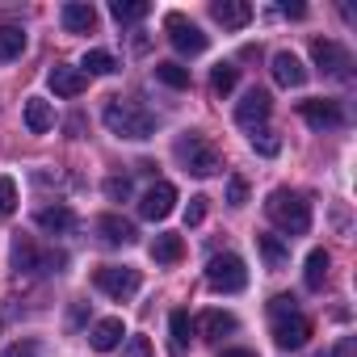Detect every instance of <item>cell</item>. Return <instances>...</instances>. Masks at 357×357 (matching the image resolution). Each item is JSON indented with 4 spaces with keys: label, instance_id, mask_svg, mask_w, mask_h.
I'll return each instance as SVG.
<instances>
[{
    "label": "cell",
    "instance_id": "1",
    "mask_svg": "<svg viewBox=\"0 0 357 357\" xmlns=\"http://www.w3.org/2000/svg\"><path fill=\"white\" fill-rule=\"evenodd\" d=\"M101 118H105L109 135H118V139H135V143H143V139L155 135V114H147L143 105L122 101V97H109V105H105Z\"/></svg>",
    "mask_w": 357,
    "mask_h": 357
},
{
    "label": "cell",
    "instance_id": "2",
    "mask_svg": "<svg viewBox=\"0 0 357 357\" xmlns=\"http://www.w3.org/2000/svg\"><path fill=\"white\" fill-rule=\"evenodd\" d=\"M265 215H269L286 236H303V231H311V202H307L303 194L273 190L269 202H265Z\"/></svg>",
    "mask_w": 357,
    "mask_h": 357
},
{
    "label": "cell",
    "instance_id": "3",
    "mask_svg": "<svg viewBox=\"0 0 357 357\" xmlns=\"http://www.w3.org/2000/svg\"><path fill=\"white\" fill-rule=\"evenodd\" d=\"M172 151H176V160L185 164V172H194V176H215V172L223 168V155H219L215 143H211L206 135H198V130L181 135Z\"/></svg>",
    "mask_w": 357,
    "mask_h": 357
},
{
    "label": "cell",
    "instance_id": "4",
    "mask_svg": "<svg viewBox=\"0 0 357 357\" xmlns=\"http://www.w3.org/2000/svg\"><path fill=\"white\" fill-rule=\"evenodd\" d=\"M206 282H211V290H219V294H240V290L248 286V269H244V261H240L236 252H219V257H211V265H206Z\"/></svg>",
    "mask_w": 357,
    "mask_h": 357
},
{
    "label": "cell",
    "instance_id": "5",
    "mask_svg": "<svg viewBox=\"0 0 357 357\" xmlns=\"http://www.w3.org/2000/svg\"><path fill=\"white\" fill-rule=\"evenodd\" d=\"M93 282H97V290L109 294V298H130V294H139V286H143L139 269H130V265H101V269L93 273Z\"/></svg>",
    "mask_w": 357,
    "mask_h": 357
},
{
    "label": "cell",
    "instance_id": "6",
    "mask_svg": "<svg viewBox=\"0 0 357 357\" xmlns=\"http://www.w3.org/2000/svg\"><path fill=\"white\" fill-rule=\"evenodd\" d=\"M164 30H168V43L181 51V55H202V51H206V34H202L185 13H168V17H164Z\"/></svg>",
    "mask_w": 357,
    "mask_h": 357
},
{
    "label": "cell",
    "instance_id": "7",
    "mask_svg": "<svg viewBox=\"0 0 357 357\" xmlns=\"http://www.w3.org/2000/svg\"><path fill=\"white\" fill-rule=\"evenodd\" d=\"M298 114H303V122H307L311 130H336V126H344V109H340V101H328V97L303 101Z\"/></svg>",
    "mask_w": 357,
    "mask_h": 357
},
{
    "label": "cell",
    "instance_id": "8",
    "mask_svg": "<svg viewBox=\"0 0 357 357\" xmlns=\"http://www.w3.org/2000/svg\"><path fill=\"white\" fill-rule=\"evenodd\" d=\"M311 59H315V68L319 72H328V76H349V51L340 47V43H332V38H315L311 43Z\"/></svg>",
    "mask_w": 357,
    "mask_h": 357
},
{
    "label": "cell",
    "instance_id": "9",
    "mask_svg": "<svg viewBox=\"0 0 357 357\" xmlns=\"http://www.w3.org/2000/svg\"><path fill=\"white\" fill-rule=\"evenodd\" d=\"M307 336H311V319H307V315L290 311V315H278V319H273V340H278V349H303Z\"/></svg>",
    "mask_w": 357,
    "mask_h": 357
},
{
    "label": "cell",
    "instance_id": "10",
    "mask_svg": "<svg viewBox=\"0 0 357 357\" xmlns=\"http://www.w3.org/2000/svg\"><path fill=\"white\" fill-rule=\"evenodd\" d=\"M172 206H176V190H172L168 181H155V185L139 198V215H143V219H151V223L168 219V215H172Z\"/></svg>",
    "mask_w": 357,
    "mask_h": 357
},
{
    "label": "cell",
    "instance_id": "11",
    "mask_svg": "<svg viewBox=\"0 0 357 357\" xmlns=\"http://www.w3.org/2000/svg\"><path fill=\"white\" fill-rule=\"evenodd\" d=\"M269 109H273L269 93H265V89H248V93H244V101L236 105V122H240V126H248V130H257V126L269 118Z\"/></svg>",
    "mask_w": 357,
    "mask_h": 357
},
{
    "label": "cell",
    "instance_id": "12",
    "mask_svg": "<svg viewBox=\"0 0 357 357\" xmlns=\"http://www.w3.org/2000/svg\"><path fill=\"white\" fill-rule=\"evenodd\" d=\"M211 17L223 26V30H244L252 22V5L248 0H215L211 5Z\"/></svg>",
    "mask_w": 357,
    "mask_h": 357
},
{
    "label": "cell",
    "instance_id": "13",
    "mask_svg": "<svg viewBox=\"0 0 357 357\" xmlns=\"http://www.w3.org/2000/svg\"><path fill=\"white\" fill-rule=\"evenodd\" d=\"M273 80H278L282 89H303V84H307L303 59H298L294 51H278V55H273Z\"/></svg>",
    "mask_w": 357,
    "mask_h": 357
},
{
    "label": "cell",
    "instance_id": "14",
    "mask_svg": "<svg viewBox=\"0 0 357 357\" xmlns=\"http://www.w3.org/2000/svg\"><path fill=\"white\" fill-rule=\"evenodd\" d=\"M47 80H51L55 97H80V93L89 89V76H84L80 68H68V63H55Z\"/></svg>",
    "mask_w": 357,
    "mask_h": 357
},
{
    "label": "cell",
    "instance_id": "15",
    "mask_svg": "<svg viewBox=\"0 0 357 357\" xmlns=\"http://www.w3.org/2000/svg\"><path fill=\"white\" fill-rule=\"evenodd\" d=\"M63 30L68 34H93L97 30V9L84 5V0H72V5H63Z\"/></svg>",
    "mask_w": 357,
    "mask_h": 357
},
{
    "label": "cell",
    "instance_id": "16",
    "mask_svg": "<svg viewBox=\"0 0 357 357\" xmlns=\"http://www.w3.org/2000/svg\"><path fill=\"white\" fill-rule=\"evenodd\" d=\"M151 261L155 265H176V261H181L185 257V244H181V236H172V231H160L155 240H151Z\"/></svg>",
    "mask_w": 357,
    "mask_h": 357
},
{
    "label": "cell",
    "instance_id": "17",
    "mask_svg": "<svg viewBox=\"0 0 357 357\" xmlns=\"http://www.w3.org/2000/svg\"><path fill=\"white\" fill-rule=\"evenodd\" d=\"M97 236H101L105 244L122 248V244H130V240H135V227H130L122 215H101V219H97Z\"/></svg>",
    "mask_w": 357,
    "mask_h": 357
},
{
    "label": "cell",
    "instance_id": "18",
    "mask_svg": "<svg viewBox=\"0 0 357 357\" xmlns=\"http://www.w3.org/2000/svg\"><path fill=\"white\" fill-rule=\"evenodd\" d=\"M122 336H126L122 319H101V324L89 332V344H93L97 353H109V349H118V344H122Z\"/></svg>",
    "mask_w": 357,
    "mask_h": 357
},
{
    "label": "cell",
    "instance_id": "19",
    "mask_svg": "<svg viewBox=\"0 0 357 357\" xmlns=\"http://www.w3.org/2000/svg\"><path fill=\"white\" fill-rule=\"evenodd\" d=\"M26 126H30L34 135H47V130L55 126V109H51V101L30 97V101H26Z\"/></svg>",
    "mask_w": 357,
    "mask_h": 357
},
{
    "label": "cell",
    "instance_id": "20",
    "mask_svg": "<svg viewBox=\"0 0 357 357\" xmlns=\"http://www.w3.org/2000/svg\"><path fill=\"white\" fill-rule=\"evenodd\" d=\"M328 265H332V257H328L324 248H311V252H307V269H303L307 290H324V282H328Z\"/></svg>",
    "mask_w": 357,
    "mask_h": 357
},
{
    "label": "cell",
    "instance_id": "21",
    "mask_svg": "<svg viewBox=\"0 0 357 357\" xmlns=\"http://www.w3.org/2000/svg\"><path fill=\"white\" fill-rule=\"evenodd\" d=\"M13 269H22V273L43 269V252L34 248V240H30V236H17V240H13Z\"/></svg>",
    "mask_w": 357,
    "mask_h": 357
},
{
    "label": "cell",
    "instance_id": "22",
    "mask_svg": "<svg viewBox=\"0 0 357 357\" xmlns=\"http://www.w3.org/2000/svg\"><path fill=\"white\" fill-rule=\"evenodd\" d=\"M38 227L43 231H72L76 215H72V206H43L38 211Z\"/></svg>",
    "mask_w": 357,
    "mask_h": 357
},
{
    "label": "cell",
    "instance_id": "23",
    "mask_svg": "<svg viewBox=\"0 0 357 357\" xmlns=\"http://www.w3.org/2000/svg\"><path fill=\"white\" fill-rule=\"evenodd\" d=\"M26 51V30L22 26H0V63H9Z\"/></svg>",
    "mask_w": 357,
    "mask_h": 357
},
{
    "label": "cell",
    "instance_id": "24",
    "mask_svg": "<svg viewBox=\"0 0 357 357\" xmlns=\"http://www.w3.org/2000/svg\"><path fill=\"white\" fill-rule=\"evenodd\" d=\"M109 17H114L118 26H135V22L147 17V0H114V5H109Z\"/></svg>",
    "mask_w": 357,
    "mask_h": 357
},
{
    "label": "cell",
    "instance_id": "25",
    "mask_svg": "<svg viewBox=\"0 0 357 357\" xmlns=\"http://www.w3.org/2000/svg\"><path fill=\"white\" fill-rule=\"evenodd\" d=\"M257 248H261V257H265L269 269H282L290 261V244H282L278 236H257Z\"/></svg>",
    "mask_w": 357,
    "mask_h": 357
},
{
    "label": "cell",
    "instance_id": "26",
    "mask_svg": "<svg viewBox=\"0 0 357 357\" xmlns=\"http://www.w3.org/2000/svg\"><path fill=\"white\" fill-rule=\"evenodd\" d=\"M198 328H202V336H227V332H236V315L231 311H206L198 319Z\"/></svg>",
    "mask_w": 357,
    "mask_h": 357
},
{
    "label": "cell",
    "instance_id": "27",
    "mask_svg": "<svg viewBox=\"0 0 357 357\" xmlns=\"http://www.w3.org/2000/svg\"><path fill=\"white\" fill-rule=\"evenodd\" d=\"M155 80L160 84H168V89H190V68H181V63H155Z\"/></svg>",
    "mask_w": 357,
    "mask_h": 357
},
{
    "label": "cell",
    "instance_id": "28",
    "mask_svg": "<svg viewBox=\"0 0 357 357\" xmlns=\"http://www.w3.org/2000/svg\"><path fill=\"white\" fill-rule=\"evenodd\" d=\"M80 68H89L84 76H114V72H118V59H114L109 51H89Z\"/></svg>",
    "mask_w": 357,
    "mask_h": 357
},
{
    "label": "cell",
    "instance_id": "29",
    "mask_svg": "<svg viewBox=\"0 0 357 357\" xmlns=\"http://www.w3.org/2000/svg\"><path fill=\"white\" fill-rule=\"evenodd\" d=\"M236 84H240V68H236V63H219V68L211 72V89H215L219 97H227Z\"/></svg>",
    "mask_w": 357,
    "mask_h": 357
},
{
    "label": "cell",
    "instance_id": "30",
    "mask_svg": "<svg viewBox=\"0 0 357 357\" xmlns=\"http://www.w3.org/2000/svg\"><path fill=\"white\" fill-rule=\"evenodd\" d=\"M172 349H185L190 340H194V319H190V311H172Z\"/></svg>",
    "mask_w": 357,
    "mask_h": 357
},
{
    "label": "cell",
    "instance_id": "31",
    "mask_svg": "<svg viewBox=\"0 0 357 357\" xmlns=\"http://www.w3.org/2000/svg\"><path fill=\"white\" fill-rule=\"evenodd\" d=\"M252 151H261V155H278V151H282V139H278L273 130L261 126V130H252Z\"/></svg>",
    "mask_w": 357,
    "mask_h": 357
},
{
    "label": "cell",
    "instance_id": "32",
    "mask_svg": "<svg viewBox=\"0 0 357 357\" xmlns=\"http://www.w3.org/2000/svg\"><path fill=\"white\" fill-rule=\"evenodd\" d=\"M13 211H17V181L0 176V215H13Z\"/></svg>",
    "mask_w": 357,
    "mask_h": 357
},
{
    "label": "cell",
    "instance_id": "33",
    "mask_svg": "<svg viewBox=\"0 0 357 357\" xmlns=\"http://www.w3.org/2000/svg\"><path fill=\"white\" fill-rule=\"evenodd\" d=\"M105 198L109 202H126L130 198V176H109V181H105Z\"/></svg>",
    "mask_w": 357,
    "mask_h": 357
},
{
    "label": "cell",
    "instance_id": "34",
    "mask_svg": "<svg viewBox=\"0 0 357 357\" xmlns=\"http://www.w3.org/2000/svg\"><path fill=\"white\" fill-rule=\"evenodd\" d=\"M248 202V181L244 176H227V206H244Z\"/></svg>",
    "mask_w": 357,
    "mask_h": 357
},
{
    "label": "cell",
    "instance_id": "35",
    "mask_svg": "<svg viewBox=\"0 0 357 357\" xmlns=\"http://www.w3.org/2000/svg\"><path fill=\"white\" fill-rule=\"evenodd\" d=\"M122 357H151V340H147V336H126Z\"/></svg>",
    "mask_w": 357,
    "mask_h": 357
},
{
    "label": "cell",
    "instance_id": "36",
    "mask_svg": "<svg viewBox=\"0 0 357 357\" xmlns=\"http://www.w3.org/2000/svg\"><path fill=\"white\" fill-rule=\"evenodd\" d=\"M206 219V198H190V206H185V227H198Z\"/></svg>",
    "mask_w": 357,
    "mask_h": 357
},
{
    "label": "cell",
    "instance_id": "37",
    "mask_svg": "<svg viewBox=\"0 0 357 357\" xmlns=\"http://www.w3.org/2000/svg\"><path fill=\"white\" fill-rule=\"evenodd\" d=\"M269 311H273V319H278V315H290V311H294V294H278V298L269 303Z\"/></svg>",
    "mask_w": 357,
    "mask_h": 357
},
{
    "label": "cell",
    "instance_id": "38",
    "mask_svg": "<svg viewBox=\"0 0 357 357\" xmlns=\"http://www.w3.org/2000/svg\"><path fill=\"white\" fill-rule=\"evenodd\" d=\"M332 357H357V340H353V336H344V340L336 344V353H332Z\"/></svg>",
    "mask_w": 357,
    "mask_h": 357
},
{
    "label": "cell",
    "instance_id": "39",
    "mask_svg": "<svg viewBox=\"0 0 357 357\" xmlns=\"http://www.w3.org/2000/svg\"><path fill=\"white\" fill-rule=\"evenodd\" d=\"M282 13H286V17H307V5H290V0H286Z\"/></svg>",
    "mask_w": 357,
    "mask_h": 357
},
{
    "label": "cell",
    "instance_id": "40",
    "mask_svg": "<svg viewBox=\"0 0 357 357\" xmlns=\"http://www.w3.org/2000/svg\"><path fill=\"white\" fill-rule=\"evenodd\" d=\"M219 357H257V353H252V349H223Z\"/></svg>",
    "mask_w": 357,
    "mask_h": 357
},
{
    "label": "cell",
    "instance_id": "41",
    "mask_svg": "<svg viewBox=\"0 0 357 357\" xmlns=\"http://www.w3.org/2000/svg\"><path fill=\"white\" fill-rule=\"evenodd\" d=\"M26 353H30V349H22V344H17V349H9L5 357H26Z\"/></svg>",
    "mask_w": 357,
    "mask_h": 357
}]
</instances>
